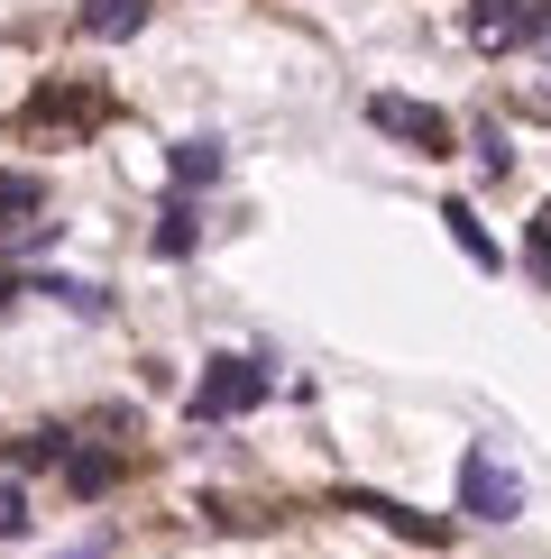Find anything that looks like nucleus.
I'll list each match as a JSON object with an SVG mask.
<instances>
[{"label": "nucleus", "mask_w": 551, "mask_h": 559, "mask_svg": "<svg viewBox=\"0 0 551 559\" xmlns=\"http://www.w3.org/2000/svg\"><path fill=\"white\" fill-rule=\"evenodd\" d=\"M258 404H267V367L258 358H212L194 377V394H184L194 423H239V413H258Z\"/></svg>", "instance_id": "obj_1"}, {"label": "nucleus", "mask_w": 551, "mask_h": 559, "mask_svg": "<svg viewBox=\"0 0 551 559\" xmlns=\"http://www.w3.org/2000/svg\"><path fill=\"white\" fill-rule=\"evenodd\" d=\"M459 514H478V523H515L524 514V477L505 468L488 440H469V459H459Z\"/></svg>", "instance_id": "obj_2"}, {"label": "nucleus", "mask_w": 551, "mask_h": 559, "mask_svg": "<svg viewBox=\"0 0 551 559\" xmlns=\"http://www.w3.org/2000/svg\"><path fill=\"white\" fill-rule=\"evenodd\" d=\"M367 120H377L386 138H405L413 156H450V147H459V129L442 120V110H432V102H405V92H377V102H367Z\"/></svg>", "instance_id": "obj_3"}, {"label": "nucleus", "mask_w": 551, "mask_h": 559, "mask_svg": "<svg viewBox=\"0 0 551 559\" xmlns=\"http://www.w3.org/2000/svg\"><path fill=\"white\" fill-rule=\"evenodd\" d=\"M350 514H367V523H386V532H405V542H423V550H442L450 542V523L442 514H413V504H396V496H367V486H350Z\"/></svg>", "instance_id": "obj_4"}, {"label": "nucleus", "mask_w": 551, "mask_h": 559, "mask_svg": "<svg viewBox=\"0 0 551 559\" xmlns=\"http://www.w3.org/2000/svg\"><path fill=\"white\" fill-rule=\"evenodd\" d=\"M469 37H478V46L534 37V0H469Z\"/></svg>", "instance_id": "obj_5"}, {"label": "nucleus", "mask_w": 551, "mask_h": 559, "mask_svg": "<svg viewBox=\"0 0 551 559\" xmlns=\"http://www.w3.org/2000/svg\"><path fill=\"white\" fill-rule=\"evenodd\" d=\"M148 10H156V0H83L74 28L83 37H138V28H148Z\"/></svg>", "instance_id": "obj_6"}, {"label": "nucleus", "mask_w": 551, "mask_h": 559, "mask_svg": "<svg viewBox=\"0 0 551 559\" xmlns=\"http://www.w3.org/2000/svg\"><path fill=\"white\" fill-rule=\"evenodd\" d=\"M166 166H175V193H202V183H221V166H230V156H221V138H184Z\"/></svg>", "instance_id": "obj_7"}, {"label": "nucleus", "mask_w": 551, "mask_h": 559, "mask_svg": "<svg viewBox=\"0 0 551 559\" xmlns=\"http://www.w3.org/2000/svg\"><path fill=\"white\" fill-rule=\"evenodd\" d=\"M194 239H202V212L175 193L166 212H156V258H194Z\"/></svg>", "instance_id": "obj_8"}, {"label": "nucleus", "mask_w": 551, "mask_h": 559, "mask_svg": "<svg viewBox=\"0 0 551 559\" xmlns=\"http://www.w3.org/2000/svg\"><path fill=\"white\" fill-rule=\"evenodd\" d=\"M102 110V92H74V83H46L37 102H28V120H92Z\"/></svg>", "instance_id": "obj_9"}, {"label": "nucleus", "mask_w": 551, "mask_h": 559, "mask_svg": "<svg viewBox=\"0 0 551 559\" xmlns=\"http://www.w3.org/2000/svg\"><path fill=\"white\" fill-rule=\"evenodd\" d=\"M442 221H450V239H459V258H469V266H496V239L478 229L469 202H442Z\"/></svg>", "instance_id": "obj_10"}, {"label": "nucleus", "mask_w": 551, "mask_h": 559, "mask_svg": "<svg viewBox=\"0 0 551 559\" xmlns=\"http://www.w3.org/2000/svg\"><path fill=\"white\" fill-rule=\"evenodd\" d=\"M28 294H56L65 312H83V321H102V312H110V294H102V285H74V275H37Z\"/></svg>", "instance_id": "obj_11"}, {"label": "nucleus", "mask_w": 551, "mask_h": 559, "mask_svg": "<svg viewBox=\"0 0 551 559\" xmlns=\"http://www.w3.org/2000/svg\"><path fill=\"white\" fill-rule=\"evenodd\" d=\"M110 477H120V459H102V450H74V459H65V486H74V496H102Z\"/></svg>", "instance_id": "obj_12"}, {"label": "nucleus", "mask_w": 551, "mask_h": 559, "mask_svg": "<svg viewBox=\"0 0 551 559\" xmlns=\"http://www.w3.org/2000/svg\"><path fill=\"white\" fill-rule=\"evenodd\" d=\"M37 202H46V183H37V175H0V221H28Z\"/></svg>", "instance_id": "obj_13"}, {"label": "nucleus", "mask_w": 551, "mask_h": 559, "mask_svg": "<svg viewBox=\"0 0 551 559\" xmlns=\"http://www.w3.org/2000/svg\"><path fill=\"white\" fill-rule=\"evenodd\" d=\"M19 532H28V496H19V486L0 477V542H19Z\"/></svg>", "instance_id": "obj_14"}, {"label": "nucleus", "mask_w": 551, "mask_h": 559, "mask_svg": "<svg viewBox=\"0 0 551 559\" xmlns=\"http://www.w3.org/2000/svg\"><path fill=\"white\" fill-rule=\"evenodd\" d=\"M524 266H534L542 285H551V221H534V229H524Z\"/></svg>", "instance_id": "obj_15"}, {"label": "nucleus", "mask_w": 551, "mask_h": 559, "mask_svg": "<svg viewBox=\"0 0 551 559\" xmlns=\"http://www.w3.org/2000/svg\"><path fill=\"white\" fill-rule=\"evenodd\" d=\"M10 294H19V275H10V266H0V302H10Z\"/></svg>", "instance_id": "obj_16"}, {"label": "nucleus", "mask_w": 551, "mask_h": 559, "mask_svg": "<svg viewBox=\"0 0 551 559\" xmlns=\"http://www.w3.org/2000/svg\"><path fill=\"white\" fill-rule=\"evenodd\" d=\"M65 559H102V550H65Z\"/></svg>", "instance_id": "obj_17"}]
</instances>
